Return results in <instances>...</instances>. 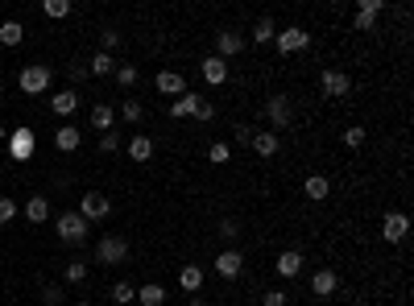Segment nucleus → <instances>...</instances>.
<instances>
[{"mask_svg": "<svg viewBox=\"0 0 414 306\" xmlns=\"http://www.w3.org/2000/svg\"><path fill=\"white\" fill-rule=\"evenodd\" d=\"M4 145H8V157H12V162H29L33 149H37V137H33V128L21 124V128H8V141H4Z\"/></svg>", "mask_w": 414, "mask_h": 306, "instance_id": "1", "label": "nucleus"}, {"mask_svg": "<svg viewBox=\"0 0 414 306\" xmlns=\"http://www.w3.org/2000/svg\"><path fill=\"white\" fill-rule=\"evenodd\" d=\"M87 232H91V224H87L79 211L58 216V240H62V245H83V240H87Z\"/></svg>", "mask_w": 414, "mask_h": 306, "instance_id": "2", "label": "nucleus"}, {"mask_svg": "<svg viewBox=\"0 0 414 306\" xmlns=\"http://www.w3.org/2000/svg\"><path fill=\"white\" fill-rule=\"evenodd\" d=\"M124 257H129V240L116 236V232L95 245V261H100V265H124Z\"/></svg>", "mask_w": 414, "mask_h": 306, "instance_id": "3", "label": "nucleus"}, {"mask_svg": "<svg viewBox=\"0 0 414 306\" xmlns=\"http://www.w3.org/2000/svg\"><path fill=\"white\" fill-rule=\"evenodd\" d=\"M274 46H278V54H299V50L311 46V33H307L303 25H286V29H278Z\"/></svg>", "mask_w": 414, "mask_h": 306, "instance_id": "4", "label": "nucleus"}, {"mask_svg": "<svg viewBox=\"0 0 414 306\" xmlns=\"http://www.w3.org/2000/svg\"><path fill=\"white\" fill-rule=\"evenodd\" d=\"M265 116H270L274 128H290V124H294V104H290V95H282V91L270 95V99H265Z\"/></svg>", "mask_w": 414, "mask_h": 306, "instance_id": "5", "label": "nucleus"}, {"mask_svg": "<svg viewBox=\"0 0 414 306\" xmlns=\"http://www.w3.org/2000/svg\"><path fill=\"white\" fill-rule=\"evenodd\" d=\"M319 87H323V95H328V99H344V95L352 91V79H348L344 70H336V66H323Z\"/></svg>", "mask_w": 414, "mask_h": 306, "instance_id": "6", "label": "nucleus"}, {"mask_svg": "<svg viewBox=\"0 0 414 306\" xmlns=\"http://www.w3.org/2000/svg\"><path fill=\"white\" fill-rule=\"evenodd\" d=\"M79 216H83L87 224H95V220H108V216H112V203H108V195H100V191H87V195L79 199Z\"/></svg>", "mask_w": 414, "mask_h": 306, "instance_id": "7", "label": "nucleus"}, {"mask_svg": "<svg viewBox=\"0 0 414 306\" xmlns=\"http://www.w3.org/2000/svg\"><path fill=\"white\" fill-rule=\"evenodd\" d=\"M17 83H21V91H25V95H41V91L50 87V66L33 62V66H25V70H21V79H17Z\"/></svg>", "mask_w": 414, "mask_h": 306, "instance_id": "8", "label": "nucleus"}, {"mask_svg": "<svg viewBox=\"0 0 414 306\" xmlns=\"http://www.w3.org/2000/svg\"><path fill=\"white\" fill-rule=\"evenodd\" d=\"M382 12H386V0H361L357 17H352V29H357V33H373V25H377Z\"/></svg>", "mask_w": 414, "mask_h": 306, "instance_id": "9", "label": "nucleus"}, {"mask_svg": "<svg viewBox=\"0 0 414 306\" xmlns=\"http://www.w3.org/2000/svg\"><path fill=\"white\" fill-rule=\"evenodd\" d=\"M382 236H386V245H402V240L411 236V216L390 211V216L382 220Z\"/></svg>", "mask_w": 414, "mask_h": 306, "instance_id": "10", "label": "nucleus"}, {"mask_svg": "<svg viewBox=\"0 0 414 306\" xmlns=\"http://www.w3.org/2000/svg\"><path fill=\"white\" fill-rule=\"evenodd\" d=\"M241 50H245V33H241V29H220V33H216V58L228 62V58H236Z\"/></svg>", "mask_w": 414, "mask_h": 306, "instance_id": "11", "label": "nucleus"}, {"mask_svg": "<svg viewBox=\"0 0 414 306\" xmlns=\"http://www.w3.org/2000/svg\"><path fill=\"white\" fill-rule=\"evenodd\" d=\"M211 265H216V274H220L224 282H232V278H241V274H245V257H241L236 249H224Z\"/></svg>", "mask_w": 414, "mask_h": 306, "instance_id": "12", "label": "nucleus"}, {"mask_svg": "<svg viewBox=\"0 0 414 306\" xmlns=\"http://www.w3.org/2000/svg\"><path fill=\"white\" fill-rule=\"evenodd\" d=\"M336 286H340L336 269H315V274H311V290H315V298H332Z\"/></svg>", "mask_w": 414, "mask_h": 306, "instance_id": "13", "label": "nucleus"}, {"mask_svg": "<svg viewBox=\"0 0 414 306\" xmlns=\"http://www.w3.org/2000/svg\"><path fill=\"white\" fill-rule=\"evenodd\" d=\"M199 70H203V79H207L211 87H220V83L228 79V62H224V58H216V54H207V58L199 62Z\"/></svg>", "mask_w": 414, "mask_h": 306, "instance_id": "14", "label": "nucleus"}, {"mask_svg": "<svg viewBox=\"0 0 414 306\" xmlns=\"http://www.w3.org/2000/svg\"><path fill=\"white\" fill-rule=\"evenodd\" d=\"M158 91L178 99V95H187V79H182L178 70H158Z\"/></svg>", "mask_w": 414, "mask_h": 306, "instance_id": "15", "label": "nucleus"}, {"mask_svg": "<svg viewBox=\"0 0 414 306\" xmlns=\"http://www.w3.org/2000/svg\"><path fill=\"white\" fill-rule=\"evenodd\" d=\"M75 108H79V91L75 87H62L58 95H50V112L54 116H70Z\"/></svg>", "mask_w": 414, "mask_h": 306, "instance_id": "16", "label": "nucleus"}, {"mask_svg": "<svg viewBox=\"0 0 414 306\" xmlns=\"http://www.w3.org/2000/svg\"><path fill=\"white\" fill-rule=\"evenodd\" d=\"M249 145H253V153H257V157H274V153L282 149V137H278V133H253V141H249Z\"/></svg>", "mask_w": 414, "mask_h": 306, "instance_id": "17", "label": "nucleus"}, {"mask_svg": "<svg viewBox=\"0 0 414 306\" xmlns=\"http://www.w3.org/2000/svg\"><path fill=\"white\" fill-rule=\"evenodd\" d=\"M25 220L29 224H46L50 220V199L46 195H29L25 199Z\"/></svg>", "mask_w": 414, "mask_h": 306, "instance_id": "18", "label": "nucleus"}, {"mask_svg": "<svg viewBox=\"0 0 414 306\" xmlns=\"http://www.w3.org/2000/svg\"><path fill=\"white\" fill-rule=\"evenodd\" d=\"M79 141H83V128H75V124H62V128L54 133V145H58L62 153H75Z\"/></svg>", "mask_w": 414, "mask_h": 306, "instance_id": "19", "label": "nucleus"}, {"mask_svg": "<svg viewBox=\"0 0 414 306\" xmlns=\"http://www.w3.org/2000/svg\"><path fill=\"white\" fill-rule=\"evenodd\" d=\"M303 195H307V199H311V203H323V199H328V195H332V182H328V178H323V174H311V178H307V182H303Z\"/></svg>", "mask_w": 414, "mask_h": 306, "instance_id": "20", "label": "nucleus"}, {"mask_svg": "<svg viewBox=\"0 0 414 306\" xmlns=\"http://www.w3.org/2000/svg\"><path fill=\"white\" fill-rule=\"evenodd\" d=\"M278 274H282V278H299V274H303V253H299V249L278 253Z\"/></svg>", "mask_w": 414, "mask_h": 306, "instance_id": "21", "label": "nucleus"}, {"mask_svg": "<svg viewBox=\"0 0 414 306\" xmlns=\"http://www.w3.org/2000/svg\"><path fill=\"white\" fill-rule=\"evenodd\" d=\"M199 99H203V95H195V91H187V95H178V99L170 104V116H174V120H187V116H195V108H199Z\"/></svg>", "mask_w": 414, "mask_h": 306, "instance_id": "22", "label": "nucleus"}, {"mask_svg": "<svg viewBox=\"0 0 414 306\" xmlns=\"http://www.w3.org/2000/svg\"><path fill=\"white\" fill-rule=\"evenodd\" d=\"M178 286H182V290L195 298V294L203 290V269H199V265H182V274H178Z\"/></svg>", "mask_w": 414, "mask_h": 306, "instance_id": "23", "label": "nucleus"}, {"mask_svg": "<svg viewBox=\"0 0 414 306\" xmlns=\"http://www.w3.org/2000/svg\"><path fill=\"white\" fill-rule=\"evenodd\" d=\"M129 157H133V162H149V157H153V137L137 133V137L129 141Z\"/></svg>", "mask_w": 414, "mask_h": 306, "instance_id": "24", "label": "nucleus"}, {"mask_svg": "<svg viewBox=\"0 0 414 306\" xmlns=\"http://www.w3.org/2000/svg\"><path fill=\"white\" fill-rule=\"evenodd\" d=\"M112 120H116V112H112L108 104H95V108H91V128H100V133H112Z\"/></svg>", "mask_w": 414, "mask_h": 306, "instance_id": "25", "label": "nucleus"}, {"mask_svg": "<svg viewBox=\"0 0 414 306\" xmlns=\"http://www.w3.org/2000/svg\"><path fill=\"white\" fill-rule=\"evenodd\" d=\"M137 303H141V306H162V303H166V290H162L158 282H149V286L137 290Z\"/></svg>", "mask_w": 414, "mask_h": 306, "instance_id": "26", "label": "nucleus"}, {"mask_svg": "<svg viewBox=\"0 0 414 306\" xmlns=\"http://www.w3.org/2000/svg\"><path fill=\"white\" fill-rule=\"evenodd\" d=\"M274 37H278V25H274L270 17H261V21L253 25V41H257V46H270Z\"/></svg>", "mask_w": 414, "mask_h": 306, "instance_id": "27", "label": "nucleus"}, {"mask_svg": "<svg viewBox=\"0 0 414 306\" xmlns=\"http://www.w3.org/2000/svg\"><path fill=\"white\" fill-rule=\"evenodd\" d=\"M70 0H41V12L50 17V21H62V17H70Z\"/></svg>", "mask_w": 414, "mask_h": 306, "instance_id": "28", "label": "nucleus"}, {"mask_svg": "<svg viewBox=\"0 0 414 306\" xmlns=\"http://www.w3.org/2000/svg\"><path fill=\"white\" fill-rule=\"evenodd\" d=\"M21 37H25V25H21V21H4V25H0V41H4V46H21Z\"/></svg>", "mask_w": 414, "mask_h": 306, "instance_id": "29", "label": "nucleus"}, {"mask_svg": "<svg viewBox=\"0 0 414 306\" xmlns=\"http://www.w3.org/2000/svg\"><path fill=\"white\" fill-rule=\"evenodd\" d=\"M112 303H116V306H133V303H137V286L116 282V286H112Z\"/></svg>", "mask_w": 414, "mask_h": 306, "instance_id": "30", "label": "nucleus"}, {"mask_svg": "<svg viewBox=\"0 0 414 306\" xmlns=\"http://www.w3.org/2000/svg\"><path fill=\"white\" fill-rule=\"evenodd\" d=\"M91 75H116V58L112 54H91Z\"/></svg>", "mask_w": 414, "mask_h": 306, "instance_id": "31", "label": "nucleus"}, {"mask_svg": "<svg viewBox=\"0 0 414 306\" xmlns=\"http://www.w3.org/2000/svg\"><path fill=\"white\" fill-rule=\"evenodd\" d=\"M207 157H211L216 166H228V162H232V145H228V141H211V149H207Z\"/></svg>", "mask_w": 414, "mask_h": 306, "instance_id": "32", "label": "nucleus"}, {"mask_svg": "<svg viewBox=\"0 0 414 306\" xmlns=\"http://www.w3.org/2000/svg\"><path fill=\"white\" fill-rule=\"evenodd\" d=\"M120 116H124V124H141V116H145V108H141L137 99H124V104H120Z\"/></svg>", "mask_w": 414, "mask_h": 306, "instance_id": "33", "label": "nucleus"}, {"mask_svg": "<svg viewBox=\"0 0 414 306\" xmlns=\"http://www.w3.org/2000/svg\"><path fill=\"white\" fill-rule=\"evenodd\" d=\"M365 137H369V133H365L361 124H352V128H344V145H348V149H361V145H365Z\"/></svg>", "mask_w": 414, "mask_h": 306, "instance_id": "34", "label": "nucleus"}, {"mask_svg": "<svg viewBox=\"0 0 414 306\" xmlns=\"http://www.w3.org/2000/svg\"><path fill=\"white\" fill-rule=\"evenodd\" d=\"M116 83H120V87H133V83H137V66L120 62V66H116Z\"/></svg>", "mask_w": 414, "mask_h": 306, "instance_id": "35", "label": "nucleus"}, {"mask_svg": "<svg viewBox=\"0 0 414 306\" xmlns=\"http://www.w3.org/2000/svg\"><path fill=\"white\" fill-rule=\"evenodd\" d=\"M87 278V261H66V282H83Z\"/></svg>", "mask_w": 414, "mask_h": 306, "instance_id": "36", "label": "nucleus"}, {"mask_svg": "<svg viewBox=\"0 0 414 306\" xmlns=\"http://www.w3.org/2000/svg\"><path fill=\"white\" fill-rule=\"evenodd\" d=\"M100 41H104V54H112V50L120 46V33H116V29H104V33H100Z\"/></svg>", "mask_w": 414, "mask_h": 306, "instance_id": "37", "label": "nucleus"}, {"mask_svg": "<svg viewBox=\"0 0 414 306\" xmlns=\"http://www.w3.org/2000/svg\"><path fill=\"white\" fill-rule=\"evenodd\" d=\"M211 116H216V104H211V99H199V108H195V120H203V124H207Z\"/></svg>", "mask_w": 414, "mask_h": 306, "instance_id": "38", "label": "nucleus"}, {"mask_svg": "<svg viewBox=\"0 0 414 306\" xmlns=\"http://www.w3.org/2000/svg\"><path fill=\"white\" fill-rule=\"evenodd\" d=\"M220 236H224V240H236V236H241V224H236V220H220Z\"/></svg>", "mask_w": 414, "mask_h": 306, "instance_id": "39", "label": "nucleus"}, {"mask_svg": "<svg viewBox=\"0 0 414 306\" xmlns=\"http://www.w3.org/2000/svg\"><path fill=\"white\" fill-rule=\"evenodd\" d=\"M286 303H290V294H286V290H270V294L261 298V306H286Z\"/></svg>", "mask_w": 414, "mask_h": 306, "instance_id": "40", "label": "nucleus"}, {"mask_svg": "<svg viewBox=\"0 0 414 306\" xmlns=\"http://www.w3.org/2000/svg\"><path fill=\"white\" fill-rule=\"evenodd\" d=\"M100 149H104V153H116V149H120V137H116V133H104V137H100Z\"/></svg>", "mask_w": 414, "mask_h": 306, "instance_id": "41", "label": "nucleus"}, {"mask_svg": "<svg viewBox=\"0 0 414 306\" xmlns=\"http://www.w3.org/2000/svg\"><path fill=\"white\" fill-rule=\"evenodd\" d=\"M17 216V199H0V224H8Z\"/></svg>", "mask_w": 414, "mask_h": 306, "instance_id": "42", "label": "nucleus"}, {"mask_svg": "<svg viewBox=\"0 0 414 306\" xmlns=\"http://www.w3.org/2000/svg\"><path fill=\"white\" fill-rule=\"evenodd\" d=\"M41 303H46V306H58V303H62V290H58V286H46V290H41Z\"/></svg>", "mask_w": 414, "mask_h": 306, "instance_id": "43", "label": "nucleus"}, {"mask_svg": "<svg viewBox=\"0 0 414 306\" xmlns=\"http://www.w3.org/2000/svg\"><path fill=\"white\" fill-rule=\"evenodd\" d=\"M253 133H257L253 124H236V141H241V145H249V141H253Z\"/></svg>", "mask_w": 414, "mask_h": 306, "instance_id": "44", "label": "nucleus"}, {"mask_svg": "<svg viewBox=\"0 0 414 306\" xmlns=\"http://www.w3.org/2000/svg\"><path fill=\"white\" fill-rule=\"evenodd\" d=\"M4 141H8V128H4V124H0V145H4Z\"/></svg>", "mask_w": 414, "mask_h": 306, "instance_id": "45", "label": "nucleus"}, {"mask_svg": "<svg viewBox=\"0 0 414 306\" xmlns=\"http://www.w3.org/2000/svg\"><path fill=\"white\" fill-rule=\"evenodd\" d=\"M191 306H207V303H203V298H191Z\"/></svg>", "mask_w": 414, "mask_h": 306, "instance_id": "46", "label": "nucleus"}, {"mask_svg": "<svg viewBox=\"0 0 414 306\" xmlns=\"http://www.w3.org/2000/svg\"><path fill=\"white\" fill-rule=\"evenodd\" d=\"M75 306H91V303H75Z\"/></svg>", "mask_w": 414, "mask_h": 306, "instance_id": "47", "label": "nucleus"}]
</instances>
